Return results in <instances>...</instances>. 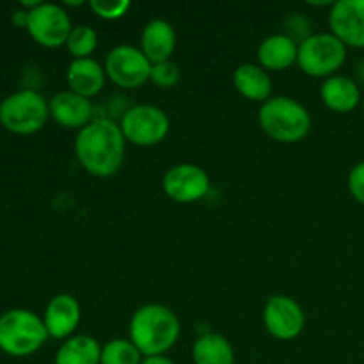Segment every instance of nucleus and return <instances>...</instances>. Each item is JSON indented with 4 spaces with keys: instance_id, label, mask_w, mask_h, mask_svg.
Returning a JSON list of instances; mask_svg holds the SVG:
<instances>
[{
    "instance_id": "obj_1",
    "label": "nucleus",
    "mask_w": 364,
    "mask_h": 364,
    "mask_svg": "<svg viewBox=\"0 0 364 364\" xmlns=\"http://www.w3.org/2000/svg\"><path fill=\"white\" fill-rule=\"evenodd\" d=\"M127 151V139L119 123L112 119H95L78 130L75 155L78 164L96 178H110L121 169Z\"/></svg>"
},
{
    "instance_id": "obj_2",
    "label": "nucleus",
    "mask_w": 364,
    "mask_h": 364,
    "mask_svg": "<svg viewBox=\"0 0 364 364\" xmlns=\"http://www.w3.org/2000/svg\"><path fill=\"white\" fill-rule=\"evenodd\" d=\"M180 338V320L164 304L141 306L132 315L130 341L144 358L164 355Z\"/></svg>"
},
{
    "instance_id": "obj_3",
    "label": "nucleus",
    "mask_w": 364,
    "mask_h": 364,
    "mask_svg": "<svg viewBox=\"0 0 364 364\" xmlns=\"http://www.w3.org/2000/svg\"><path fill=\"white\" fill-rule=\"evenodd\" d=\"M258 121L270 139L283 144H295L311 132V116L308 109L290 96H274L262 103Z\"/></svg>"
},
{
    "instance_id": "obj_4",
    "label": "nucleus",
    "mask_w": 364,
    "mask_h": 364,
    "mask_svg": "<svg viewBox=\"0 0 364 364\" xmlns=\"http://www.w3.org/2000/svg\"><path fill=\"white\" fill-rule=\"evenodd\" d=\"M41 316L31 309H9L0 315V350L13 358H27L48 340Z\"/></svg>"
},
{
    "instance_id": "obj_5",
    "label": "nucleus",
    "mask_w": 364,
    "mask_h": 364,
    "mask_svg": "<svg viewBox=\"0 0 364 364\" xmlns=\"http://www.w3.org/2000/svg\"><path fill=\"white\" fill-rule=\"evenodd\" d=\"M48 117V102L34 89H21L0 102V124L11 134H38Z\"/></svg>"
},
{
    "instance_id": "obj_6",
    "label": "nucleus",
    "mask_w": 364,
    "mask_h": 364,
    "mask_svg": "<svg viewBox=\"0 0 364 364\" xmlns=\"http://www.w3.org/2000/svg\"><path fill=\"white\" fill-rule=\"evenodd\" d=\"M347 60V46L333 32H318L299 43L297 64L308 77L329 78Z\"/></svg>"
},
{
    "instance_id": "obj_7",
    "label": "nucleus",
    "mask_w": 364,
    "mask_h": 364,
    "mask_svg": "<svg viewBox=\"0 0 364 364\" xmlns=\"http://www.w3.org/2000/svg\"><path fill=\"white\" fill-rule=\"evenodd\" d=\"M119 128L127 142L141 148L156 146L167 137L171 121L162 109L155 105H135L130 107L121 116Z\"/></svg>"
},
{
    "instance_id": "obj_8",
    "label": "nucleus",
    "mask_w": 364,
    "mask_h": 364,
    "mask_svg": "<svg viewBox=\"0 0 364 364\" xmlns=\"http://www.w3.org/2000/svg\"><path fill=\"white\" fill-rule=\"evenodd\" d=\"M103 68L114 85L121 89H139L151 77L153 64L137 46L119 45L107 53Z\"/></svg>"
},
{
    "instance_id": "obj_9",
    "label": "nucleus",
    "mask_w": 364,
    "mask_h": 364,
    "mask_svg": "<svg viewBox=\"0 0 364 364\" xmlns=\"http://www.w3.org/2000/svg\"><path fill=\"white\" fill-rule=\"evenodd\" d=\"M70 14L57 4L41 2L36 9L28 11L27 32L31 38L45 48L66 46L71 32Z\"/></svg>"
},
{
    "instance_id": "obj_10",
    "label": "nucleus",
    "mask_w": 364,
    "mask_h": 364,
    "mask_svg": "<svg viewBox=\"0 0 364 364\" xmlns=\"http://www.w3.org/2000/svg\"><path fill=\"white\" fill-rule=\"evenodd\" d=\"M263 326L276 340L290 341L301 336L306 316L295 299L288 295H272L263 308Z\"/></svg>"
},
{
    "instance_id": "obj_11",
    "label": "nucleus",
    "mask_w": 364,
    "mask_h": 364,
    "mask_svg": "<svg viewBox=\"0 0 364 364\" xmlns=\"http://www.w3.org/2000/svg\"><path fill=\"white\" fill-rule=\"evenodd\" d=\"M162 188L174 203L191 205L208 194L210 176L196 164H178L164 174Z\"/></svg>"
},
{
    "instance_id": "obj_12",
    "label": "nucleus",
    "mask_w": 364,
    "mask_h": 364,
    "mask_svg": "<svg viewBox=\"0 0 364 364\" xmlns=\"http://www.w3.org/2000/svg\"><path fill=\"white\" fill-rule=\"evenodd\" d=\"M331 32L350 48H364V0H340L331 6Z\"/></svg>"
},
{
    "instance_id": "obj_13",
    "label": "nucleus",
    "mask_w": 364,
    "mask_h": 364,
    "mask_svg": "<svg viewBox=\"0 0 364 364\" xmlns=\"http://www.w3.org/2000/svg\"><path fill=\"white\" fill-rule=\"evenodd\" d=\"M80 318L82 311L77 299L70 294H59L50 299V302L46 304L43 322H45L50 338L68 340L77 331Z\"/></svg>"
},
{
    "instance_id": "obj_14",
    "label": "nucleus",
    "mask_w": 364,
    "mask_h": 364,
    "mask_svg": "<svg viewBox=\"0 0 364 364\" xmlns=\"http://www.w3.org/2000/svg\"><path fill=\"white\" fill-rule=\"evenodd\" d=\"M50 117L57 124L64 128H82L87 127L92 119V103L91 100L77 95L73 91H60L48 102Z\"/></svg>"
},
{
    "instance_id": "obj_15",
    "label": "nucleus",
    "mask_w": 364,
    "mask_h": 364,
    "mask_svg": "<svg viewBox=\"0 0 364 364\" xmlns=\"http://www.w3.org/2000/svg\"><path fill=\"white\" fill-rule=\"evenodd\" d=\"M320 98L323 105L338 114H348L359 107L363 102L359 84L345 75H334L323 80L320 85Z\"/></svg>"
},
{
    "instance_id": "obj_16",
    "label": "nucleus",
    "mask_w": 364,
    "mask_h": 364,
    "mask_svg": "<svg viewBox=\"0 0 364 364\" xmlns=\"http://www.w3.org/2000/svg\"><path fill=\"white\" fill-rule=\"evenodd\" d=\"M141 52L151 64L171 60L176 48V32L166 20H151L141 34Z\"/></svg>"
},
{
    "instance_id": "obj_17",
    "label": "nucleus",
    "mask_w": 364,
    "mask_h": 364,
    "mask_svg": "<svg viewBox=\"0 0 364 364\" xmlns=\"http://www.w3.org/2000/svg\"><path fill=\"white\" fill-rule=\"evenodd\" d=\"M107 73L105 68L95 59H73L66 70V82L70 91L91 100L98 92H102L105 85Z\"/></svg>"
},
{
    "instance_id": "obj_18",
    "label": "nucleus",
    "mask_w": 364,
    "mask_h": 364,
    "mask_svg": "<svg viewBox=\"0 0 364 364\" xmlns=\"http://www.w3.org/2000/svg\"><path fill=\"white\" fill-rule=\"evenodd\" d=\"M299 45L288 34H272L258 46L259 66L267 71H283L297 63Z\"/></svg>"
},
{
    "instance_id": "obj_19",
    "label": "nucleus",
    "mask_w": 364,
    "mask_h": 364,
    "mask_svg": "<svg viewBox=\"0 0 364 364\" xmlns=\"http://www.w3.org/2000/svg\"><path fill=\"white\" fill-rule=\"evenodd\" d=\"M233 85L245 100L265 103L272 98V78L269 71L256 64H240L233 71Z\"/></svg>"
},
{
    "instance_id": "obj_20",
    "label": "nucleus",
    "mask_w": 364,
    "mask_h": 364,
    "mask_svg": "<svg viewBox=\"0 0 364 364\" xmlns=\"http://www.w3.org/2000/svg\"><path fill=\"white\" fill-rule=\"evenodd\" d=\"M55 364H102V345L87 334L68 338L57 350Z\"/></svg>"
},
{
    "instance_id": "obj_21",
    "label": "nucleus",
    "mask_w": 364,
    "mask_h": 364,
    "mask_svg": "<svg viewBox=\"0 0 364 364\" xmlns=\"http://www.w3.org/2000/svg\"><path fill=\"white\" fill-rule=\"evenodd\" d=\"M192 359L194 364H235V350L223 334L206 333L192 345Z\"/></svg>"
},
{
    "instance_id": "obj_22",
    "label": "nucleus",
    "mask_w": 364,
    "mask_h": 364,
    "mask_svg": "<svg viewBox=\"0 0 364 364\" xmlns=\"http://www.w3.org/2000/svg\"><path fill=\"white\" fill-rule=\"evenodd\" d=\"M98 46V34L89 25H77L71 28L70 38L66 41L68 52L73 59H89Z\"/></svg>"
},
{
    "instance_id": "obj_23",
    "label": "nucleus",
    "mask_w": 364,
    "mask_h": 364,
    "mask_svg": "<svg viewBox=\"0 0 364 364\" xmlns=\"http://www.w3.org/2000/svg\"><path fill=\"white\" fill-rule=\"evenodd\" d=\"M102 364H142V354L130 340L117 338L102 347Z\"/></svg>"
},
{
    "instance_id": "obj_24",
    "label": "nucleus",
    "mask_w": 364,
    "mask_h": 364,
    "mask_svg": "<svg viewBox=\"0 0 364 364\" xmlns=\"http://www.w3.org/2000/svg\"><path fill=\"white\" fill-rule=\"evenodd\" d=\"M149 80L160 89H171L176 87L181 80V70L176 63L173 60H166V63L153 64L151 77Z\"/></svg>"
},
{
    "instance_id": "obj_25",
    "label": "nucleus",
    "mask_w": 364,
    "mask_h": 364,
    "mask_svg": "<svg viewBox=\"0 0 364 364\" xmlns=\"http://www.w3.org/2000/svg\"><path fill=\"white\" fill-rule=\"evenodd\" d=\"M89 7L102 20H119V18H123L130 11L132 4L128 0H117V2H110V0H91Z\"/></svg>"
},
{
    "instance_id": "obj_26",
    "label": "nucleus",
    "mask_w": 364,
    "mask_h": 364,
    "mask_svg": "<svg viewBox=\"0 0 364 364\" xmlns=\"http://www.w3.org/2000/svg\"><path fill=\"white\" fill-rule=\"evenodd\" d=\"M347 187L352 198L364 206V160L355 164L350 169L347 178Z\"/></svg>"
},
{
    "instance_id": "obj_27",
    "label": "nucleus",
    "mask_w": 364,
    "mask_h": 364,
    "mask_svg": "<svg viewBox=\"0 0 364 364\" xmlns=\"http://www.w3.org/2000/svg\"><path fill=\"white\" fill-rule=\"evenodd\" d=\"M13 23L16 25V27L27 28V23H28V11H25V9L14 11V13H13Z\"/></svg>"
},
{
    "instance_id": "obj_28",
    "label": "nucleus",
    "mask_w": 364,
    "mask_h": 364,
    "mask_svg": "<svg viewBox=\"0 0 364 364\" xmlns=\"http://www.w3.org/2000/svg\"><path fill=\"white\" fill-rule=\"evenodd\" d=\"M142 364H174L169 358L166 355H153V358H144Z\"/></svg>"
},
{
    "instance_id": "obj_29",
    "label": "nucleus",
    "mask_w": 364,
    "mask_h": 364,
    "mask_svg": "<svg viewBox=\"0 0 364 364\" xmlns=\"http://www.w3.org/2000/svg\"><path fill=\"white\" fill-rule=\"evenodd\" d=\"M358 71H359V77H361V80L364 82V63H361V64H359Z\"/></svg>"
},
{
    "instance_id": "obj_30",
    "label": "nucleus",
    "mask_w": 364,
    "mask_h": 364,
    "mask_svg": "<svg viewBox=\"0 0 364 364\" xmlns=\"http://www.w3.org/2000/svg\"><path fill=\"white\" fill-rule=\"evenodd\" d=\"M66 6H71V7H78V6H84V2H70V0H68V2H66Z\"/></svg>"
},
{
    "instance_id": "obj_31",
    "label": "nucleus",
    "mask_w": 364,
    "mask_h": 364,
    "mask_svg": "<svg viewBox=\"0 0 364 364\" xmlns=\"http://www.w3.org/2000/svg\"><path fill=\"white\" fill-rule=\"evenodd\" d=\"M363 112H364V98H363Z\"/></svg>"
}]
</instances>
